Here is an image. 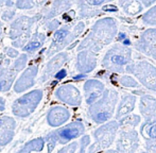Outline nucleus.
Here are the masks:
<instances>
[{"instance_id": "obj_16", "label": "nucleus", "mask_w": 156, "mask_h": 153, "mask_svg": "<svg viewBox=\"0 0 156 153\" xmlns=\"http://www.w3.org/2000/svg\"><path fill=\"white\" fill-rule=\"evenodd\" d=\"M82 78H84V76L83 75H80V76H76V78H74V80H79V79H82Z\"/></svg>"}, {"instance_id": "obj_2", "label": "nucleus", "mask_w": 156, "mask_h": 153, "mask_svg": "<svg viewBox=\"0 0 156 153\" xmlns=\"http://www.w3.org/2000/svg\"><path fill=\"white\" fill-rule=\"evenodd\" d=\"M0 119V146H4L12 139L13 129H14V121L11 118Z\"/></svg>"}, {"instance_id": "obj_1", "label": "nucleus", "mask_w": 156, "mask_h": 153, "mask_svg": "<svg viewBox=\"0 0 156 153\" xmlns=\"http://www.w3.org/2000/svg\"><path fill=\"white\" fill-rule=\"evenodd\" d=\"M41 98V93L39 91H33L27 96H23L19 100H17L14 105V113L18 116H27L29 115L28 113L27 106H29L30 112H32L33 109L37 105L38 101Z\"/></svg>"}, {"instance_id": "obj_5", "label": "nucleus", "mask_w": 156, "mask_h": 153, "mask_svg": "<svg viewBox=\"0 0 156 153\" xmlns=\"http://www.w3.org/2000/svg\"><path fill=\"white\" fill-rule=\"evenodd\" d=\"M80 134V130L78 128H71V126H67V128L63 129L58 132V136L60 138L64 139V141H69L74 137H76Z\"/></svg>"}, {"instance_id": "obj_6", "label": "nucleus", "mask_w": 156, "mask_h": 153, "mask_svg": "<svg viewBox=\"0 0 156 153\" xmlns=\"http://www.w3.org/2000/svg\"><path fill=\"white\" fill-rule=\"evenodd\" d=\"M66 35H67V31H65V30H60V31H58L55 33L54 37H55L56 41H62Z\"/></svg>"}, {"instance_id": "obj_13", "label": "nucleus", "mask_w": 156, "mask_h": 153, "mask_svg": "<svg viewBox=\"0 0 156 153\" xmlns=\"http://www.w3.org/2000/svg\"><path fill=\"white\" fill-rule=\"evenodd\" d=\"M103 1H104V0H87V2H88V3L94 4V5H97V4L102 3Z\"/></svg>"}, {"instance_id": "obj_7", "label": "nucleus", "mask_w": 156, "mask_h": 153, "mask_svg": "<svg viewBox=\"0 0 156 153\" xmlns=\"http://www.w3.org/2000/svg\"><path fill=\"white\" fill-rule=\"evenodd\" d=\"M113 61L116 63V64H118V65H123V64H125L124 58H123V56H120V55H115L113 58Z\"/></svg>"}, {"instance_id": "obj_14", "label": "nucleus", "mask_w": 156, "mask_h": 153, "mask_svg": "<svg viewBox=\"0 0 156 153\" xmlns=\"http://www.w3.org/2000/svg\"><path fill=\"white\" fill-rule=\"evenodd\" d=\"M96 98H97V94H93V96H91V97L88 99V103H91V102H93Z\"/></svg>"}, {"instance_id": "obj_12", "label": "nucleus", "mask_w": 156, "mask_h": 153, "mask_svg": "<svg viewBox=\"0 0 156 153\" xmlns=\"http://www.w3.org/2000/svg\"><path fill=\"white\" fill-rule=\"evenodd\" d=\"M103 10L104 11H109V12H116L117 11V8L114 5H106L103 8Z\"/></svg>"}, {"instance_id": "obj_4", "label": "nucleus", "mask_w": 156, "mask_h": 153, "mask_svg": "<svg viewBox=\"0 0 156 153\" xmlns=\"http://www.w3.org/2000/svg\"><path fill=\"white\" fill-rule=\"evenodd\" d=\"M44 148V139L43 138H37L34 141H30L29 144L25 146L23 149L18 153H31V152H39Z\"/></svg>"}, {"instance_id": "obj_9", "label": "nucleus", "mask_w": 156, "mask_h": 153, "mask_svg": "<svg viewBox=\"0 0 156 153\" xmlns=\"http://www.w3.org/2000/svg\"><path fill=\"white\" fill-rule=\"evenodd\" d=\"M39 46V43H31L29 44V45H27L25 47V50L26 51H30V50L34 49V48H37Z\"/></svg>"}, {"instance_id": "obj_3", "label": "nucleus", "mask_w": 156, "mask_h": 153, "mask_svg": "<svg viewBox=\"0 0 156 153\" xmlns=\"http://www.w3.org/2000/svg\"><path fill=\"white\" fill-rule=\"evenodd\" d=\"M68 117V113L66 112V110H63V109L56 108L51 110V112L49 113V116H48V121L51 126H60L61 123H63Z\"/></svg>"}, {"instance_id": "obj_10", "label": "nucleus", "mask_w": 156, "mask_h": 153, "mask_svg": "<svg viewBox=\"0 0 156 153\" xmlns=\"http://www.w3.org/2000/svg\"><path fill=\"white\" fill-rule=\"evenodd\" d=\"M107 117H108V115H107V113H99L98 116H97V118H98V120H100V121H104V120L107 119Z\"/></svg>"}, {"instance_id": "obj_15", "label": "nucleus", "mask_w": 156, "mask_h": 153, "mask_svg": "<svg viewBox=\"0 0 156 153\" xmlns=\"http://www.w3.org/2000/svg\"><path fill=\"white\" fill-rule=\"evenodd\" d=\"M125 37V35L123 33H120V35L118 36V39H122V38H124Z\"/></svg>"}, {"instance_id": "obj_11", "label": "nucleus", "mask_w": 156, "mask_h": 153, "mask_svg": "<svg viewBox=\"0 0 156 153\" xmlns=\"http://www.w3.org/2000/svg\"><path fill=\"white\" fill-rule=\"evenodd\" d=\"M64 76H66V71L64 70V69H62L61 71H58V73L55 75V78L58 79V80H60V79H63Z\"/></svg>"}, {"instance_id": "obj_8", "label": "nucleus", "mask_w": 156, "mask_h": 153, "mask_svg": "<svg viewBox=\"0 0 156 153\" xmlns=\"http://www.w3.org/2000/svg\"><path fill=\"white\" fill-rule=\"evenodd\" d=\"M149 134H150V136L152 137V138H155L156 137V123L151 126L150 131H149Z\"/></svg>"}, {"instance_id": "obj_17", "label": "nucleus", "mask_w": 156, "mask_h": 153, "mask_svg": "<svg viewBox=\"0 0 156 153\" xmlns=\"http://www.w3.org/2000/svg\"><path fill=\"white\" fill-rule=\"evenodd\" d=\"M123 44H124V45H129V39H124Z\"/></svg>"}]
</instances>
